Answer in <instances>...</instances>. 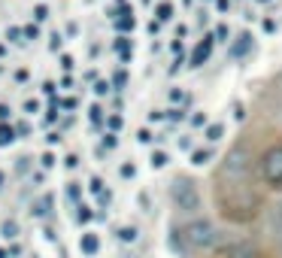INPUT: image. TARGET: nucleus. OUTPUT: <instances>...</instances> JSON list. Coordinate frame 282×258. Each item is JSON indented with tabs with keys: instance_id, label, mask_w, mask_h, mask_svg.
<instances>
[{
	"instance_id": "obj_1",
	"label": "nucleus",
	"mask_w": 282,
	"mask_h": 258,
	"mask_svg": "<svg viewBox=\"0 0 282 258\" xmlns=\"http://www.w3.org/2000/svg\"><path fill=\"white\" fill-rule=\"evenodd\" d=\"M182 240L188 243V249L204 252V249H213V246L219 243V231H216V225H213L210 219L194 216V219L182 228Z\"/></svg>"
},
{
	"instance_id": "obj_2",
	"label": "nucleus",
	"mask_w": 282,
	"mask_h": 258,
	"mask_svg": "<svg viewBox=\"0 0 282 258\" xmlns=\"http://www.w3.org/2000/svg\"><path fill=\"white\" fill-rule=\"evenodd\" d=\"M249 167H252V155L246 146H234L222 164V182H246L249 179Z\"/></svg>"
},
{
	"instance_id": "obj_3",
	"label": "nucleus",
	"mask_w": 282,
	"mask_h": 258,
	"mask_svg": "<svg viewBox=\"0 0 282 258\" xmlns=\"http://www.w3.org/2000/svg\"><path fill=\"white\" fill-rule=\"evenodd\" d=\"M170 198H173V207H176L179 213H185V216H194V213L200 210V192H197V186H194L188 176L173 179Z\"/></svg>"
},
{
	"instance_id": "obj_4",
	"label": "nucleus",
	"mask_w": 282,
	"mask_h": 258,
	"mask_svg": "<svg viewBox=\"0 0 282 258\" xmlns=\"http://www.w3.org/2000/svg\"><path fill=\"white\" fill-rule=\"evenodd\" d=\"M261 176L267 186L282 189V146H270L261 158Z\"/></svg>"
},
{
	"instance_id": "obj_5",
	"label": "nucleus",
	"mask_w": 282,
	"mask_h": 258,
	"mask_svg": "<svg viewBox=\"0 0 282 258\" xmlns=\"http://www.w3.org/2000/svg\"><path fill=\"white\" fill-rule=\"evenodd\" d=\"M225 255H228V258H261V249H258L255 240L240 237V240H234V243L225 249Z\"/></svg>"
},
{
	"instance_id": "obj_6",
	"label": "nucleus",
	"mask_w": 282,
	"mask_h": 258,
	"mask_svg": "<svg viewBox=\"0 0 282 258\" xmlns=\"http://www.w3.org/2000/svg\"><path fill=\"white\" fill-rule=\"evenodd\" d=\"M210 52H213V36H204V43L194 49V55H191V67H200L207 58H210Z\"/></svg>"
},
{
	"instance_id": "obj_7",
	"label": "nucleus",
	"mask_w": 282,
	"mask_h": 258,
	"mask_svg": "<svg viewBox=\"0 0 282 258\" xmlns=\"http://www.w3.org/2000/svg\"><path fill=\"white\" fill-rule=\"evenodd\" d=\"M115 24H118V30H134V24H137L134 21V12L131 9H122L118 18H115Z\"/></svg>"
},
{
	"instance_id": "obj_8",
	"label": "nucleus",
	"mask_w": 282,
	"mask_h": 258,
	"mask_svg": "<svg viewBox=\"0 0 282 258\" xmlns=\"http://www.w3.org/2000/svg\"><path fill=\"white\" fill-rule=\"evenodd\" d=\"M79 249H82L85 255H94V252H97V237H94V234H82Z\"/></svg>"
},
{
	"instance_id": "obj_9",
	"label": "nucleus",
	"mask_w": 282,
	"mask_h": 258,
	"mask_svg": "<svg viewBox=\"0 0 282 258\" xmlns=\"http://www.w3.org/2000/svg\"><path fill=\"white\" fill-rule=\"evenodd\" d=\"M210 158H213V152H210V149H194V152H191V164H194V167L210 164Z\"/></svg>"
},
{
	"instance_id": "obj_10",
	"label": "nucleus",
	"mask_w": 282,
	"mask_h": 258,
	"mask_svg": "<svg viewBox=\"0 0 282 258\" xmlns=\"http://www.w3.org/2000/svg\"><path fill=\"white\" fill-rule=\"evenodd\" d=\"M249 46H252V36H249V33H243V36H240V40L234 43V49H231V55H243V52H246Z\"/></svg>"
},
{
	"instance_id": "obj_11",
	"label": "nucleus",
	"mask_w": 282,
	"mask_h": 258,
	"mask_svg": "<svg viewBox=\"0 0 282 258\" xmlns=\"http://www.w3.org/2000/svg\"><path fill=\"white\" fill-rule=\"evenodd\" d=\"M15 140V128L12 125H0V146H9Z\"/></svg>"
},
{
	"instance_id": "obj_12",
	"label": "nucleus",
	"mask_w": 282,
	"mask_h": 258,
	"mask_svg": "<svg viewBox=\"0 0 282 258\" xmlns=\"http://www.w3.org/2000/svg\"><path fill=\"white\" fill-rule=\"evenodd\" d=\"M222 134H225V128H222V125H210V128H207V140H213V143H216V140H222Z\"/></svg>"
},
{
	"instance_id": "obj_13",
	"label": "nucleus",
	"mask_w": 282,
	"mask_h": 258,
	"mask_svg": "<svg viewBox=\"0 0 282 258\" xmlns=\"http://www.w3.org/2000/svg\"><path fill=\"white\" fill-rule=\"evenodd\" d=\"M3 237L6 240H15L18 237V225L15 222H3Z\"/></svg>"
},
{
	"instance_id": "obj_14",
	"label": "nucleus",
	"mask_w": 282,
	"mask_h": 258,
	"mask_svg": "<svg viewBox=\"0 0 282 258\" xmlns=\"http://www.w3.org/2000/svg\"><path fill=\"white\" fill-rule=\"evenodd\" d=\"M173 15V6L170 3H158V21H167Z\"/></svg>"
},
{
	"instance_id": "obj_15",
	"label": "nucleus",
	"mask_w": 282,
	"mask_h": 258,
	"mask_svg": "<svg viewBox=\"0 0 282 258\" xmlns=\"http://www.w3.org/2000/svg\"><path fill=\"white\" fill-rule=\"evenodd\" d=\"M118 237H122L125 243H134V240H137V228H122V231H118Z\"/></svg>"
},
{
	"instance_id": "obj_16",
	"label": "nucleus",
	"mask_w": 282,
	"mask_h": 258,
	"mask_svg": "<svg viewBox=\"0 0 282 258\" xmlns=\"http://www.w3.org/2000/svg\"><path fill=\"white\" fill-rule=\"evenodd\" d=\"M167 164V155L164 152H152V167H164Z\"/></svg>"
},
{
	"instance_id": "obj_17",
	"label": "nucleus",
	"mask_w": 282,
	"mask_h": 258,
	"mask_svg": "<svg viewBox=\"0 0 282 258\" xmlns=\"http://www.w3.org/2000/svg\"><path fill=\"white\" fill-rule=\"evenodd\" d=\"M33 15H36V18H39V21H43V18H49V9H46V6H43V3H39V6H36V9H33Z\"/></svg>"
},
{
	"instance_id": "obj_18",
	"label": "nucleus",
	"mask_w": 282,
	"mask_h": 258,
	"mask_svg": "<svg viewBox=\"0 0 282 258\" xmlns=\"http://www.w3.org/2000/svg\"><path fill=\"white\" fill-rule=\"evenodd\" d=\"M6 36H9L12 43H18V36H21V30H18V27H9V30H6Z\"/></svg>"
},
{
	"instance_id": "obj_19",
	"label": "nucleus",
	"mask_w": 282,
	"mask_h": 258,
	"mask_svg": "<svg viewBox=\"0 0 282 258\" xmlns=\"http://www.w3.org/2000/svg\"><path fill=\"white\" fill-rule=\"evenodd\" d=\"M24 33H27V40H36V36H39V30H36V24H30V27H24Z\"/></svg>"
},
{
	"instance_id": "obj_20",
	"label": "nucleus",
	"mask_w": 282,
	"mask_h": 258,
	"mask_svg": "<svg viewBox=\"0 0 282 258\" xmlns=\"http://www.w3.org/2000/svg\"><path fill=\"white\" fill-rule=\"evenodd\" d=\"M94 91H97V94H100V97H103V94H106V91H109V82H97V85H94Z\"/></svg>"
},
{
	"instance_id": "obj_21",
	"label": "nucleus",
	"mask_w": 282,
	"mask_h": 258,
	"mask_svg": "<svg viewBox=\"0 0 282 258\" xmlns=\"http://www.w3.org/2000/svg\"><path fill=\"white\" fill-rule=\"evenodd\" d=\"M122 176L131 179V176H134V164H122Z\"/></svg>"
},
{
	"instance_id": "obj_22",
	"label": "nucleus",
	"mask_w": 282,
	"mask_h": 258,
	"mask_svg": "<svg viewBox=\"0 0 282 258\" xmlns=\"http://www.w3.org/2000/svg\"><path fill=\"white\" fill-rule=\"evenodd\" d=\"M91 219V210L88 207H79V222H88Z\"/></svg>"
},
{
	"instance_id": "obj_23",
	"label": "nucleus",
	"mask_w": 282,
	"mask_h": 258,
	"mask_svg": "<svg viewBox=\"0 0 282 258\" xmlns=\"http://www.w3.org/2000/svg\"><path fill=\"white\" fill-rule=\"evenodd\" d=\"M216 36L225 40V36H228V24H219V27H216Z\"/></svg>"
},
{
	"instance_id": "obj_24",
	"label": "nucleus",
	"mask_w": 282,
	"mask_h": 258,
	"mask_svg": "<svg viewBox=\"0 0 282 258\" xmlns=\"http://www.w3.org/2000/svg\"><path fill=\"white\" fill-rule=\"evenodd\" d=\"M276 234H279V240H282V207H279V213H276Z\"/></svg>"
},
{
	"instance_id": "obj_25",
	"label": "nucleus",
	"mask_w": 282,
	"mask_h": 258,
	"mask_svg": "<svg viewBox=\"0 0 282 258\" xmlns=\"http://www.w3.org/2000/svg\"><path fill=\"white\" fill-rule=\"evenodd\" d=\"M109 128H112V131H118V128H122V119H118V116H112V119H109Z\"/></svg>"
},
{
	"instance_id": "obj_26",
	"label": "nucleus",
	"mask_w": 282,
	"mask_h": 258,
	"mask_svg": "<svg viewBox=\"0 0 282 258\" xmlns=\"http://www.w3.org/2000/svg\"><path fill=\"white\" fill-rule=\"evenodd\" d=\"M103 143H106V149H112V146H115V134H106Z\"/></svg>"
},
{
	"instance_id": "obj_27",
	"label": "nucleus",
	"mask_w": 282,
	"mask_h": 258,
	"mask_svg": "<svg viewBox=\"0 0 282 258\" xmlns=\"http://www.w3.org/2000/svg\"><path fill=\"white\" fill-rule=\"evenodd\" d=\"M24 113H36V100H27L24 103Z\"/></svg>"
},
{
	"instance_id": "obj_28",
	"label": "nucleus",
	"mask_w": 282,
	"mask_h": 258,
	"mask_svg": "<svg viewBox=\"0 0 282 258\" xmlns=\"http://www.w3.org/2000/svg\"><path fill=\"white\" fill-rule=\"evenodd\" d=\"M9 119V106H0V122H6Z\"/></svg>"
},
{
	"instance_id": "obj_29",
	"label": "nucleus",
	"mask_w": 282,
	"mask_h": 258,
	"mask_svg": "<svg viewBox=\"0 0 282 258\" xmlns=\"http://www.w3.org/2000/svg\"><path fill=\"white\" fill-rule=\"evenodd\" d=\"M216 6H219V9L225 12V9H228V0H216Z\"/></svg>"
},
{
	"instance_id": "obj_30",
	"label": "nucleus",
	"mask_w": 282,
	"mask_h": 258,
	"mask_svg": "<svg viewBox=\"0 0 282 258\" xmlns=\"http://www.w3.org/2000/svg\"><path fill=\"white\" fill-rule=\"evenodd\" d=\"M261 3H267V0H261Z\"/></svg>"
}]
</instances>
